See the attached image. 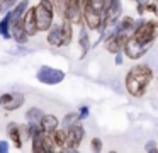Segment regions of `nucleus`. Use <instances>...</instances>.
<instances>
[{"instance_id":"nucleus-23","label":"nucleus","mask_w":158,"mask_h":153,"mask_svg":"<svg viewBox=\"0 0 158 153\" xmlns=\"http://www.w3.org/2000/svg\"><path fill=\"white\" fill-rule=\"evenodd\" d=\"M89 3L97 12H102V14L106 12V0H89Z\"/></svg>"},{"instance_id":"nucleus-8","label":"nucleus","mask_w":158,"mask_h":153,"mask_svg":"<svg viewBox=\"0 0 158 153\" xmlns=\"http://www.w3.org/2000/svg\"><path fill=\"white\" fill-rule=\"evenodd\" d=\"M12 39L15 41L17 44H26L29 39V34L26 31V26H24V17H19V19H14L12 20Z\"/></svg>"},{"instance_id":"nucleus-4","label":"nucleus","mask_w":158,"mask_h":153,"mask_svg":"<svg viewBox=\"0 0 158 153\" xmlns=\"http://www.w3.org/2000/svg\"><path fill=\"white\" fill-rule=\"evenodd\" d=\"M36 78H38L41 83L44 85H58L60 82L65 80V71L58 70V68H53V66H41L36 73Z\"/></svg>"},{"instance_id":"nucleus-30","label":"nucleus","mask_w":158,"mask_h":153,"mask_svg":"<svg viewBox=\"0 0 158 153\" xmlns=\"http://www.w3.org/2000/svg\"><path fill=\"white\" fill-rule=\"evenodd\" d=\"M0 2H2V0H0Z\"/></svg>"},{"instance_id":"nucleus-14","label":"nucleus","mask_w":158,"mask_h":153,"mask_svg":"<svg viewBox=\"0 0 158 153\" xmlns=\"http://www.w3.org/2000/svg\"><path fill=\"white\" fill-rule=\"evenodd\" d=\"M12 17H10V12H7L4 15V19L0 20V36L5 37V39H10L12 37Z\"/></svg>"},{"instance_id":"nucleus-26","label":"nucleus","mask_w":158,"mask_h":153,"mask_svg":"<svg viewBox=\"0 0 158 153\" xmlns=\"http://www.w3.org/2000/svg\"><path fill=\"white\" fill-rule=\"evenodd\" d=\"M78 114H80V117H82V119H87V117H89V114H90V109L87 107V105H82V107L78 109Z\"/></svg>"},{"instance_id":"nucleus-1","label":"nucleus","mask_w":158,"mask_h":153,"mask_svg":"<svg viewBox=\"0 0 158 153\" xmlns=\"http://www.w3.org/2000/svg\"><path fill=\"white\" fill-rule=\"evenodd\" d=\"M55 5L53 0H41L36 5V17H38V27L39 32H46L51 29V26L55 24Z\"/></svg>"},{"instance_id":"nucleus-15","label":"nucleus","mask_w":158,"mask_h":153,"mask_svg":"<svg viewBox=\"0 0 158 153\" xmlns=\"http://www.w3.org/2000/svg\"><path fill=\"white\" fill-rule=\"evenodd\" d=\"M80 121H82V117H80L78 112H68V114H66L65 117H63V121H61V128L68 131V129L72 128V126L78 124Z\"/></svg>"},{"instance_id":"nucleus-24","label":"nucleus","mask_w":158,"mask_h":153,"mask_svg":"<svg viewBox=\"0 0 158 153\" xmlns=\"http://www.w3.org/2000/svg\"><path fill=\"white\" fill-rule=\"evenodd\" d=\"M90 146H92L94 151H100V150H102V139H100V138H92Z\"/></svg>"},{"instance_id":"nucleus-27","label":"nucleus","mask_w":158,"mask_h":153,"mask_svg":"<svg viewBox=\"0 0 158 153\" xmlns=\"http://www.w3.org/2000/svg\"><path fill=\"white\" fill-rule=\"evenodd\" d=\"M114 56H116V61H114V63H116L117 66H119V65H123V56H124V53H123V51H121V53H116Z\"/></svg>"},{"instance_id":"nucleus-2","label":"nucleus","mask_w":158,"mask_h":153,"mask_svg":"<svg viewBox=\"0 0 158 153\" xmlns=\"http://www.w3.org/2000/svg\"><path fill=\"white\" fill-rule=\"evenodd\" d=\"M133 36L143 44H153V41L158 36V20H155V19L146 20L144 19L141 22V26L134 31Z\"/></svg>"},{"instance_id":"nucleus-22","label":"nucleus","mask_w":158,"mask_h":153,"mask_svg":"<svg viewBox=\"0 0 158 153\" xmlns=\"http://www.w3.org/2000/svg\"><path fill=\"white\" fill-rule=\"evenodd\" d=\"M17 3H19V0H2V3H0V12H2V14H7L9 10L14 9Z\"/></svg>"},{"instance_id":"nucleus-9","label":"nucleus","mask_w":158,"mask_h":153,"mask_svg":"<svg viewBox=\"0 0 158 153\" xmlns=\"http://www.w3.org/2000/svg\"><path fill=\"white\" fill-rule=\"evenodd\" d=\"M49 46L53 48H61L65 46V34H63V27L61 24H53L51 29L48 31V36H46Z\"/></svg>"},{"instance_id":"nucleus-10","label":"nucleus","mask_w":158,"mask_h":153,"mask_svg":"<svg viewBox=\"0 0 158 153\" xmlns=\"http://www.w3.org/2000/svg\"><path fill=\"white\" fill-rule=\"evenodd\" d=\"M24 26L26 31H27L29 37L36 36L39 32V27H38V17H36V7H29L24 14Z\"/></svg>"},{"instance_id":"nucleus-7","label":"nucleus","mask_w":158,"mask_h":153,"mask_svg":"<svg viewBox=\"0 0 158 153\" xmlns=\"http://www.w3.org/2000/svg\"><path fill=\"white\" fill-rule=\"evenodd\" d=\"M127 75H129V77H133L134 80H138L141 85H144V87H148V85H150V82L153 80V70H151L148 65H144V63L134 65V66L127 71Z\"/></svg>"},{"instance_id":"nucleus-28","label":"nucleus","mask_w":158,"mask_h":153,"mask_svg":"<svg viewBox=\"0 0 158 153\" xmlns=\"http://www.w3.org/2000/svg\"><path fill=\"white\" fill-rule=\"evenodd\" d=\"M7 151H9V143L0 141V153H7Z\"/></svg>"},{"instance_id":"nucleus-29","label":"nucleus","mask_w":158,"mask_h":153,"mask_svg":"<svg viewBox=\"0 0 158 153\" xmlns=\"http://www.w3.org/2000/svg\"><path fill=\"white\" fill-rule=\"evenodd\" d=\"M136 2V5H148L150 2H153V0H134Z\"/></svg>"},{"instance_id":"nucleus-12","label":"nucleus","mask_w":158,"mask_h":153,"mask_svg":"<svg viewBox=\"0 0 158 153\" xmlns=\"http://www.w3.org/2000/svg\"><path fill=\"white\" fill-rule=\"evenodd\" d=\"M89 27L85 26V24H82L80 26V34H78V46L80 49H82V54H80V58H85V54L89 53L90 49V36H89Z\"/></svg>"},{"instance_id":"nucleus-6","label":"nucleus","mask_w":158,"mask_h":153,"mask_svg":"<svg viewBox=\"0 0 158 153\" xmlns=\"http://www.w3.org/2000/svg\"><path fill=\"white\" fill-rule=\"evenodd\" d=\"M24 102H26V97L21 92H7V94L0 95V107L9 112L21 109L24 105Z\"/></svg>"},{"instance_id":"nucleus-3","label":"nucleus","mask_w":158,"mask_h":153,"mask_svg":"<svg viewBox=\"0 0 158 153\" xmlns=\"http://www.w3.org/2000/svg\"><path fill=\"white\" fill-rule=\"evenodd\" d=\"M150 48H151V44H143L134 36H131L129 39L126 41V44H124L123 53H124V56L129 58V60H139V58H143L144 54L150 51Z\"/></svg>"},{"instance_id":"nucleus-5","label":"nucleus","mask_w":158,"mask_h":153,"mask_svg":"<svg viewBox=\"0 0 158 153\" xmlns=\"http://www.w3.org/2000/svg\"><path fill=\"white\" fill-rule=\"evenodd\" d=\"M68 134H66V145L63 146V151H78V146L82 143L83 136H85V128L82 124H75L68 129Z\"/></svg>"},{"instance_id":"nucleus-13","label":"nucleus","mask_w":158,"mask_h":153,"mask_svg":"<svg viewBox=\"0 0 158 153\" xmlns=\"http://www.w3.org/2000/svg\"><path fill=\"white\" fill-rule=\"evenodd\" d=\"M39 124H41V128L44 129V133H49V134H51L55 129L60 128V119L56 117L55 114H44Z\"/></svg>"},{"instance_id":"nucleus-11","label":"nucleus","mask_w":158,"mask_h":153,"mask_svg":"<svg viewBox=\"0 0 158 153\" xmlns=\"http://www.w3.org/2000/svg\"><path fill=\"white\" fill-rule=\"evenodd\" d=\"M7 134H9V139L14 143L15 148H22V134H21V124L17 122H9L7 124Z\"/></svg>"},{"instance_id":"nucleus-20","label":"nucleus","mask_w":158,"mask_h":153,"mask_svg":"<svg viewBox=\"0 0 158 153\" xmlns=\"http://www.w3.org/2000/svg\"><path fill=\"white\" fill-rule=\"evenodd\" d=\"M61 27H63V34H65V46H68L73 39V24L68 19H63Z\"/></svg>"},{"instance_id":"nucleus-18","label":"nucleus","mask_w":158,"mask_h":153,"mask_svg":"<svg viewBox=\"0 0 158 153\" xmlns=\"http://www.w3.org/2000/svg\"><path fill=\"white\" fill-rule=\"evenodd\" d=\"M66 134H68V133H66V129H63V128L61 129H55V131L51 133V138L55 139V143L58 145L60 150L66 145Z\"/></svg>"},{"instance_id":"nucleus-16","label":"nucleus","mask_w":158,"mask_h":153,"mask_svg":"<svg viewBox=\"0 0 158 153\" xmlns=\"http://www.w3.org/2000/svg\"><path fill=\"white\" fill-rule=\"evenodd\" d=\"M27 9H29V0H21V2L14 7V9L9 10V12H10L12 20L19 19V17H24V14H26V10H27Z\"/></svg>"},{"instance_id":"nucleus-25","label":"nucleus","mask_w":158,"mask_h":153,"mask_svg":"<svg viewBox=\"0 0 158 153\" xmlns=\"http://www.w3.org/2000/svg\"><path fill=\"white\" fill-rule=\"evenodd\" d=\"M144 150H146L148 153H156V151H158V143H155V141H148L146 145H144Z\"/></svg>"},{"instance_id":"nucleus-17","label":"nucleus","mask_w":158,"mask_h":153,"mask_svg":"<svg viewBox=\"0 0 158 153\" xmlns=\"http://www.w3.org/2000/svg\"><path fill=\"white\" fill-rule=\"evenodd\" d=\"M44 134L46 133L43 131V133H39L38 136H34V138H31V148H32V151H36V153H46V150H44Z\"/></svg>"},{"instance_id":"nucleus-19","label":"nucleus","mask_w":158,"mask_h":153,"mask_svg":"<svg viewBox=\"0 0 158 153\" xmlns=\"http://www.w3.org/2000/svg\"><path fill=\"white\" fill-rule=\"evenodd\" d=\"M46 112H43V109L39 107H31L27 112H26V119H27L29 122H41L43 116H44Z\"/></svg>"},{"instance_id":"nucleus-21","label":"nucleus","mask_w":158,"mask_h":153,"mask_svg":"<svg viewBox=\"0 0 158 153\" xmlns=\"http://www.w3.org/2000/svg\"><path fill=\"white\" fill-rule=\"evenodd\" d=\"M53 5H55L56 15H60L63 19L65 17V9H66V0H53Z\"/></svg>"}]
</instances>
